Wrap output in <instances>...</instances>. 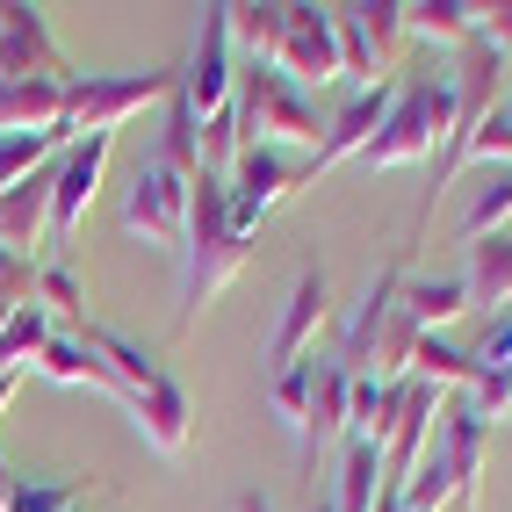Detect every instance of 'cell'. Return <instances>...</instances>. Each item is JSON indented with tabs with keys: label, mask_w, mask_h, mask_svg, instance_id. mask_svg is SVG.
I'll return each mask as SVG.
<instances>
[{
	"label": "cell",
	"mask_w": 512,
	"mask_h": 512,
	"mask_svg": "<svg viewBox=\"0 0 512 512\" xmlns=\"http://www.w3.org/2000/svg\"><path fill=\"white\" fill-rule=\"evenodd\" d=\"M246 253H253V238L231 224V188L217 174H195V188H188V238H181V325H195L202 303L238 282Z\"/></svg>",
	"instance_id": "6da1fadb"
},
{
	"label": "cell",
	"mask_w": 512,
	"mask_h": 512,
	"mask_svg": "<svg viewBox=\"0 0 512 512\" xmlns=\"http://www.w3.org/2000/svg\"><path fill=\"white\" fill-rule=\"evenodd\" d=\"M448 145H455V80L448 73H412V80H397V101H390V116L368 138L361 159L375 174H397V166L440 159Z\"/></svg>",
	"instance_id": "7a4b0ae2"
},
{
	"label": "cell",
	"mask_w": 512,
	"mask_h": 512,
	"mask_svg": "<svg viewBox=\"0 0 512 512\" xmlns=\"http://www.w3.org/2000/svg\"><path fill=\"white\" fill-rule=\"evenodd\" d=\"M231 109H238V138H246V145L318 152V138H325V123H318V109H311V94H303L296 80H282L275 65H238Z\"/></svg>",
	"instance_id": "3957f363"
},
{
	"label": "cell",
	"mask_w": 512,
	"mask_h": 512,
	"mask_svg": "<svg viewBox=\"0 0 512 512\" xmlns=\"http://www.w3.org/2000/svg\"><path fill=\"white\" fill-rule=\"evenodd\" d=\"M174 73H73L65 80V138H116L130 116L166 109Z\"/></svg>",
	"instance_id": "277c9868"
},
{
	"label": "cell",
	"mask_w": 512,
	"mask_h": 512,
	"mask_svg": "<svg viewBox=\"0 0 512 512\" xmlns=\"http://www.w3.org/2000/svg\"><path fill=\"white\" fill-rule=\"evenodd\" d=\"M303 181H318V166H311V152H275V145H246L238 152V166H231V224L238 231H260V217L275 210V202H289Z\"/></svg>",
	"instance_id": "5b68a950"
},
{
	"label": "cell",
	"mask_w": 512,
	"mask_h": 512,
	"mask_svg": "<svg viewBox=\"0 0 512 512\" xmlns=\"http://www.w3.org/2000/svg\"><path fill=\"white\" fill-rule=\"evenodd\" d=\"M231 87H238V51H231V8H202L195 22V51L174 73V94L195 109V123H210L231 109Z\"/></svg>",
	"instance_id": "8992f818"
},
{
	"label": "cell",
	"mask_w": 512,
	"mask_h": 512,
	"mask_svg": "<svg viewBox=\"0 0 512 512\" xmlns=\"http://www.w3.org/2000/svg\"><path fill=\"white\" fill-rule=\"evenodd\" d=\"M188 188H195V174H174V166L152 152L138 174H130L123 231L145 238V246H174V253H181V238H188Z\"/></svg>",
	"instance_id": "52a82bcc"
},
{
	"label": "cell",
	"mask_w": 512,
	"mask_h": 512,
	"mask_svg": "<svg viewBox=\"0 0 512 512\" xmlns=\"http://www.w3.org/2000/svg\"><path fill=\"white\" fill-rule=\"evenodd\" d=\"M109 145L116 138H73L51 159V246H65V238L87 224L94 195H101V174H109Z\"/></svg>",
	"instance_id": "ba28073f"
},
{
	"label": "cell",
	"mask_w": 512,
	"mask_h": 512,
	"mask_svg": "<svg viewBox=\"0 0 512 512\" xmlns=\"http://www.w3.org/2000/svg\"><path fill=\"white\" fill-rule=\"evenodd\" d=\"M275 73L296 80L303 94L339 80V29H332V8H289L282 51H275Z\"/></svg>",
	"instance_id": "9c48e42d"
},
{
	"label": "cell",
	"mask_w": 512,
	"mask_h": 512,
	"mask_svg": "<svg viewBox=\"0 0 512 512\" xmlns=\"http://www.w3.org/2000/svg\"><path fill=\"white\" fill-rule=\"evenodd\" d=\"M0 80H73L65 51L51 44L44 8H0Z\"/></svg>",
	"instance_id": "30bf717a"
},
{
	"label": "cell",
	"mask_w": 512,
	"mask_h": 512,
	"mask_svg": "<svg viewBox=\"0 0 512 512\" xmlns=\"http://www.w3.org/2000/svg\"><path fill=\"white\" fill-rule=\"evenodd\" d=\"M484 440H491V426L476 419L462 397H448V404H440L433 455L448 462V484H455V505H462V512H476V491H484Z\"/></svg>",
	"instance_id": "8fae6325"
},
{
	"label": "cell",
	"mask_w": 512,
	"mask_h": 512,
	"mask_svg": "<svg viewBox=\"0 0 512 512\" xmlns=\"http://www.w3.org/2000/svg\"><path fill=\"white\" fill-rule=\"evenodd\" d=\"M325 318H332V282H325V267H303L296 289H289V303H282V325H275V339H267V361H275V368L311 361Z\"/></svg>",
	"instance_id": "7c38bea8"
},
{
	"label": "cell",
	"mask_w": 512,
	"mask_h": 512,
	"mask_svg": "<svg viewBox=\"0 0 512 512\" xmlns=\"http://www.w3.org/2000/svg\"><path fill=\"white\" fill-rule=\"evenodd\" d=\"M390 101H397V80H375V87H361L347 109L325 123V138H318V152H311L318 174H325V166H339V159H361V152H368V138H375L383 116H390Z\"/></svg>",
	"instance_id": "4fadbf2b"
},
{
	"label": "cell",
	"mask_w": 512,
	"mask_h": 512,
	"mask_svg": "<svg viewBox=\"0 0 512 512\" xmlns=\"http://www.w3.org/2000/svg\"><path fill=\"white\" fill-rule=\"evenodd\" d=\"M123 412H130V426L145 433V448H152V455H181V448H188V433H195V397L174 383V375H166L159 390L130 397Z\"/></svg>",
	"instance_id": "5bb4252c"
},
{
	"label": "cell",
	"mask_w": 512,
	"mask_h": 512,
	"mask_svg": "<svg viewBox=\"0 0 512 512\" xmlns=\"http://www.w3.org/2000/svg\"><path fill=\"white\" fill-rule=\"evenodd\" d=\"M347 397H354V375L339 361H311V412H303V462H318L332 440H347Z\"/></svg>",
	"instance_id": "9a60e30c"
},
{
	"label": "cell",
	"mask_w": 512,
	"mask_h": 512,
	"mask_svg": "<svg viewBox=\"0 0 512 512\" xmlns=\"http://www.w3.org/2000/svg\"><path fill=\"white\" fill-rule=\"evenodd\" d=\"M462 289H469V311L512 318V231L462 246Z\"/></svg>",
	"instance_id": "2e32d148"
},
{
	"label": "cell",
	"mask_w": 512,
	"mask_h": 512,
	"mask_svg": "<svg viewBox=\"0 0 512 512\" xmlns=\"http://www.w3.org/2000/svg\"><path fill=\"white\" fill-rule=\"evenodd\" d=\"M404 282H412V275H404V260L397 267H383V275H375L368 282V296L354 303V318H347V332H339V368H347V375H361L368 368V347H375V332H383V318L397 311V296H404Z\"/></svg>",
	"instance_id": "e0dca14e"
},
{
	"label": "cell",
	"mask_w": 512,
	"mask_h": 512,
	"mask_svg": "<svg viewBox=\"0 0 512 512\" xmlns=\"http://www.w3.org/2000/svg\"><path fill=\"white\" fill-rule=\"evenodd\" d=\"M37 246H51V166L0 195V253H22L29 260Z\"/></svg>",
	"instance_id": "ac0fdd59"
},
{
	"label": "cell",
	"mask_w": 512,
	"mask_h": 512,
	"mask_svg": "<svg viewBox=\"0 0 512 512\" xmlns=\"http://www.w3.org/2000/svg\"><path fill=\"white\" fill-rule=\"evenodd\" d=\"M65 123L58 80H0V138H44Z\"/></svg>",
	"instance_id": "d6986e66"
},
{
	"label": "cell",
	"mask_w": 512,
	"mask_h": 512,
	"mask_svg": "<svg viewBox=\"0 0 512 512\" xmlns=\"http://www.w3.org/2000/svg\"><path fill=\"white\" fill-rule=\"evenodd\" d=\"M29 375H44V383H58V390H109L116 397V375L101 368V354L87 347L80 332H51L44 354L29 361Z\"/></svg>",
	"instance_id": "ffe728a7"
},
{
	"label": "cell",
	"mask_w": 512,
	"mask_h": 512,
	"mask_svg": "<svg viewBox=\"0 0 512 512\" xmlns=\"http://www.w3.org/2000/svg\"><path fill=\"white\" fill-rule=\"evenodd\" d=\"M404 37L469 51L476 44V0H404Z\"/></svg>",
	"instance_id": "44dd1931"
},
{
	"label": "cell",
	"mask_w": 512,
	"mask_h": 512,
	"mask_svg": "<svg viewBox=\"0 0 512 512\" xmlns=\"http://www.w3.org/2000/svg\"><path fill=\"white\" fill-rule=\"evenodd\" d=\"M282 29H289L282 0H246V8H231V51L246 58V65H275Z\"/></svg>",
	"instance_id": "7402d4cb"
},
{
	"label": "cell",
	"mask_w": 512,
	"mask_h": 512,
	"mask_svg": "<svg viewBox=\"0 0 512 512\" xmlns=\"http://www.w3.org/2000/svg\"><path fill=\"white\" fill-rule=\"evenodd\" d=\"M375 498H383V448H375V440H347L332 512H375Z\"/></svg>",
	"instance_id": "603a6c76"
},
{
	"label": "cell",
	"mask_w": 512,
	"mask_h": 512,
	"mask_svg": "<svg viewBox=\"0 0 512 512\" xmlns=\"http://www.w3.org/2000/svg\"><path fill=\"white\" fill-rule=\"evenodd\" d=\"M397 303L412 311L419 332H433V325H455V318L469 311V289H462V275H433V282H404Z\"/></svg>",
	"instance_id": "cb8c5ba5"
},
{
	"label": "cell",
	"mask_w": 512,
	"mask_h": 512,
	"mask_svg": "<svg viewBox=\"0 0 512 512\" xmlns=\"http://www.w3.org/2000/svg\"><path fill=\"white\" fill-rule=\"evenodd\" d=\"M51 332H58V325L37 311V303H22L15 318H0V375H29V361L44 354Z\"/></svg>",
	"instance_id": "d4e9b609"
},
{
	"label": "cell",
	"mask_w": 512,
	"mask_h": 512,
	"mask_svg": "<svg viewBox=\"0 0 512 512\" xmlns=\"http://www.w3.org/2000/svg\"><path fill=\"white\" fill-rule=\"evenodd\" d=\"M469 375H476V368H469L462 347H448V339H433V332L419 339V354H412V383H426V390H440V397H462V390H469Z\"/></svg>",
	"instance_id": "484cf974"
},
{
	"label": "cell",
	"mask_w": 512,
	"mask_h": 512,
	"mask_svg": "<svg viewBox=\"0 0 512 512\" xmlns=\"http://www.w3.org/2000/svg\"><path fill=\"white\" fill-rule=\"evenodd\" d=\"M512 224V166H498V174L469 195V210H462V246H476V238H498Z\"/></svg>",
	"instance_id": "4316f807"
},
{
	"label": "cell",
	"mask_w": 512,
	"mask_h": 512,
	"mask_svg": "<svg viewBox=\"0 0 512 512\" xmlns=\"http://www.w3.org/2000/svg\"><path fill=\"white\" fill-rule=\"evenodd\" d=\"M65 145H73L65 130H44V138H0V195L22 188L29 174H44V166H51Z\"/></svg>",
	"instance_id": "83f0119b"
},
{
	"label": "cell",
	"mask_w": 512,
	"mask_h": 512,
	"mask_svg": "<svg viewBox=\"0 0 512 512\" xmlns=\"http://www.w3.org/2000/svg\"><path fill=\"white\" fill-rule=\"evenodd\" d=\"M37 311L58 325H87V289H80V275L65 260H51V267H37Z\"/></svg>",
	"instance_id": "f1b7e54d"
},
{
	"label": "cell",
	"mask_w": 512,
	"mask_h": 512,
	"mask_svg": "<svg viewBox=\"0 0 512 512\" xmlns=\"http://www.w3.org/2000/svg\"><path fill=\"white\" fill-rule=\"evenodd\" d=\"M354 29H361V37H368V51L375 58H397V44H404V0H354Z\"/></svg>",
	"instance_id": "f546056e"
},
{
	"label": "cell",
	"mask_w": 512,
	"mask_h": 512,
	"mask_svg": "<svg viewBox=\"0 0 512 512\" xmlns=\"http://www.w3.org/2000/svg\"><path fill=\"white\" fill-rule=\"evenodd\" d=\"M267 412H275L289 433H303V412H311V361L275 368V383H267Z\"/></svg>",
	"instance_id": "4dcf8cb0"
},
{
	"label": "cell",
	"mask_w": 512,
	"mask_h": 512,
	"mask_svg": "<svg viewBox=\"0 0 512 512\" xmlns=\"http://www.w3.org/2000/svg\"><path fill=\"white\" fill-rule=\"evenodd\" d=\"M469 166H512V116H505V101L469 130V145H462V174Z\"/></svg>",
	"instance_id": "1f68e13d"
},
{
	"label": "cell",
	"mask_w": 512,
	"mask_h": 512,
	"mask_svg": "<svg viewBox=\"0 0 512 512\" xmlns=\"http://www.w3.org/2000/svg\"><path fill=\"white\" fill-rule=\"evenodd\" d=\"M404 505H412V512H448V505H455V484H448V462H440L433 448L419 455V469H412V476H404Z\"/></svg>",
	"instance_id": "d6a6232c"
},
{
	"label": "cell",
	"mask_w": 512,
	"mask_h": 512,
	"mask_svg": "<svg viewBox=\"0 0 512 512\" xmlns=\"http://www.w3.org/2000/svg\"><path fill=\"white\" fill-rule=\"evenodd\" d=\"M462 404L484 426H498V419H512V368H476L469 375V390H462Z\"/></svg>",
	"instance_id": "836d02e7"
},
{
	"label": "cell",
	"mask_w": 512,
	"mask_h": 512,
	"mask_svg": "<svg viewBox=\"0 0 512 512\" xmlns=\"http://www.w3.org/2000/svg\"><path fill=\"white\" fill-rule=\"evenodd\" d=\"M22 303H37V260L0 253V318H15Z\"/></svg>",
	"instance_id": "e575fe53"
},
{
	"label": "cell",
	"mask_w": 512,
	"mask_h": 512,
	"mask_svg": "<svg viewBox=\"0 0 512 512\" xmlns=\"http://www.w3.org/2000/svg\"><path fill=\"white\" fill-rule=\"evenodd\" d=\"M476 44L491 58H512V0H476Z\"/></svg>",
	"instance_id": "d590c367"
},
{
	"label": "cell",
	"mask_w": 512,
	"mask_h": 512,
	"mask_svg": "<svg viewBox=\"0 0 512 512\" xmlns=\"http://www.w3.org/2000/svg\"><path fill=\"white\" fill-rule=\"evenodd\" d=\"M73 505H80V491H73V484H22L8 512H73Z\"/></svg>",
	"instance_id": "8d00e7d4"
},
{
	"label": "cell",
	"mask_w": 512,
	"mask_h": 512,
	"mask_svg": "<svg viewBox=\"0 0 512 512\" xmlns=\"http://www.w3.org/2000/svg\"><path fill=\"white\" fill-rule=\"evenodd\" d=\"M469 368H512V318H491V325H484V339H476Z\"/></svg>",
	"instance_id": "74e56055"
},
{
	"label": "cell",
	"mask_w": 512,
	"mask_h": 512,
	"mask_svg": "<svg viewBox=\"0 0 512 512\" xmlns=\"http://www.w3.org/2000/svg\"><path fill=\"white\" fill-rule=\"evenodd\" d=\"M15 491H22V476L8 469V455H0V512H8V505H15Z\"/></svg>",
	"instance_id": "f35d334b"
},
{
	"label": "cell",
	"mask_w": 512,
	"mask_h": 512,
	"mask_svg": "<svg viewBox=\"0 0 512 512\" xmlns=\"http://www.w3.org/2000/svg\"><path fill=\"white\" fill-rule=\"evenodd\" d=\"M231 512H275V505H267L260 491H238V498H231Z\"/></svg>",
	"instance_id": "ab89813d"
},
{
	"label": "cell",
	"mask_w": 512,
	"mask_h": 512,
	"mask_svg": "<svg viewBox=\"0 0 512 512\" xmlns=\"http://www.w3.org/2000/svg\"><path fill=\"white\" fill-rule=\"evenodd\" d=\"M375 512H412V505H404V491H397V484H383V498H375Z\"/></svg>",
	"instance_id": "60d3db41"
},
{
	"label": "cell",
	"mask_w": 512,
	"mask_h": 512,
	"mask_svg": "<svg viewBox=\"0 0 512 512\" xmlns=\"http://www.w3.org/2000/svg\"><path fill=\"white\" fill-rule=\"evenodd\" d=\"M15 383H22V375H0V412H8V397H15Z\"/></svg>",
	"instance_id": "b9f144b4"
},
{
	"label": "cell",
	"mask_w": 512,
	"mask_h": 512,
	"mask_svg": "<svg viewBox=\"0 0 512 512\" xmlns=\"http://www.w3.org/2000/svg\"><path fill=\"white\" fill-rule=\"evenodd\" d=\"M311 512H332V498H311Z\"/></svg>",
	"instance_id": "7bdbcfd3"
},
{
	"label": "cell",
	"mask_w": 512,
	"mask_h": 512,
	"mask_svg": "<svg viewBox=\"0 0 512 512\" xmlns=\"http://www.w3.org/2000/svg\"><path fill=\"white\" fill-rule=\"evenodd\" d=\"M505 116H512V101H505Z\"/></svg>",
	"instance_id": "ee69618b"
},
{
	"label": "cell",
	"mask_w": 512,
	"mask_h": 512,
	"mask_svg": "<svg viewBox=\"0 0 512 512\" xmlns=\"http://www.w3.org/2000/svg\"><path fill=\"white\" fill-rule=\"evenodd\" d=\"M73 512H80V505H73Z\"/></svg>",
	"instance_id": "f6af8a7d"
}]
</instances>
